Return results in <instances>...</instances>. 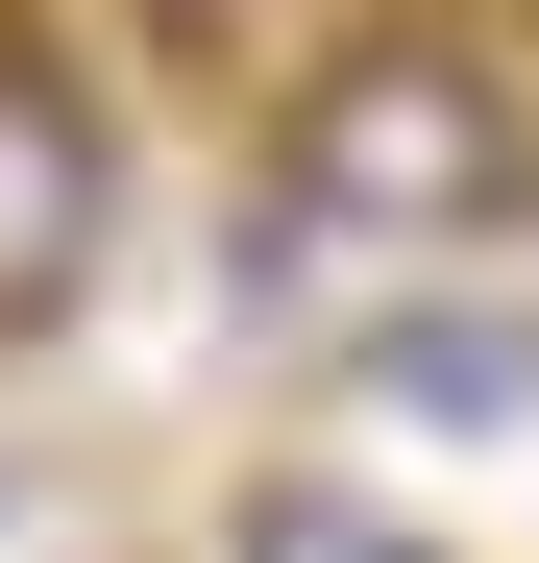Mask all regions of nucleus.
<instances>
[{"label":"nucleus","instance_id":"1","mask_svg":"<svg viewBox=\"0 0 539 563\" xmlns=\"http://www.w3.org/2000/svg\"><path fill=\"white\" fill-rule=\"evenodd\" d=\"M270 221L295 245H515L539 221V99L466 25H343L295 99H270Z\"/></svg>","mask_w":539,"mask_h":563},{"label":"nucleus","instance_id":"2","mask_svg":"<svg viewBox=\"0 0 539 563\" xmlns=\"http://www.w3.org/2000/svg\"><path fill=\"white\" fill-rule=\"evenodd\" d=\"M99 221H123L99 99H74V49H25V25H0V343H50L74 295H99Z\"/></svg>","mask_w":539,"mask_h":563},{"label":"nucleus","instance_id":"3","mask_svg":"<svg viewBox=\"0 0 539 563\" xmlns=\"http://www.w3.org/2000/svg\"><path fill=\"white\" fill-rule=\"evenodd\" d=\"M343 393L369 417H539V319H369Z\"/></svg>","mask_w":539,"mask_h":563},{"label":"nucleus","instance_id":"4","mask_svg":"<svg viewBox=\"0 0 539 563\" xmlns=\"http://www.w3.org/2000/svg\"><path fill=\"white\" fill-rule=\"evenodd\" d=\"M343 25H369V0H123V49H172L197 99H295Z\"/></svg>","mask_w":539,"mask_h":563},{"label":"nucleus","instance_id":"5","mask_svg":"<svg viewBox=\"0 0 539 563\" xmlns=\"http://www.w3.org/2000/svg\"><path fill=\"white\" fill-rule=\"evenodd\" d=\"M221 563H441L393 490H343V465H245L221 490Z\"/></svg>","mask_w":539,"mask_h":563}]
</instances>
